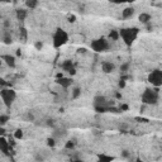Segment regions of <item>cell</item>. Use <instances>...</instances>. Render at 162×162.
<instances>
[{"label": "cell", "instance_id": "6da1fadb", "mask_svg": "<svg viewBox=\"0 0 162 162\" xmlns=\"http://www.w3.org/2000/svg\"><path fill=\"white\" fill-rule=\"evenodd\" d=\"M160 100V89L156 88L155 90L146 89V91L142 94V103L146 105H155Z\"/></svg>", "mask_w": 162, "mask_h": 162}, {"label": "cell", "instance_id": "7a4b0ae2", "mask_svg": "<svg viewBox=\"0 0 162 162\" xmlns=\"http://www.w3.org/2000/svg\"><path fill=\"white\" fill-rule=\"evenodd\" d=\"M138 33H139L138 28H124V29L119 31V37L123 38V41L127 46H132L133 42L137 39Z\"/></svg>", "mask_w": 162, "mask_h": 162}, {"label": "cell", "instance_id": "3957f363", "mask_svg": "<svg viewBox=\"0 0 162 162\" xmlns=\"http://www.w3.org/2000/svg\"><path fill=\"white\" fill-rule=\"evenodd\" d=\"M67 42H69V34L63 29L58 28L53 34V46L56 48H60V47H62L63 45L67 43Z\"/></svg>", "mask_w": 162, "mask_h": 162}, {"label": "cell", "instance_id": "277c9868", "mask_svg": "<svg viewBox=\"0 0 162 162\" xmlns=\"http://www.w3.org/2000/svg\"><path fill=\"white\" fill-rule=\"evenodd\" d=\"M0 96H1L4 104H5V107L10 108L12 104L14 103V100H15V98H17V94L13 89H1L0 90Z\"/></svg>", "mask_w": 162, "mask_h": 162}, {"label": "cell", "instance_id": "5b68a950", "mask_svg": "<svg viewBox=\"0 0 162 162\" xmlns=\"http://www.w3.org/2000/svg\"><path fill=\"white\" fill-rule=\"evenodd\" d=\"M90 46H91L93 51L98 52V53H100V52H105L109 50V43H108V41L104 39V38H99V39L93 41Z\"/></svg>", "mask_w": 162, "mask_h": 162}, {"label": "cell", "instance_id": "8992f818", "mask_svg": "<svg viewBox=\"0 0 162 162\" xmlns=\"http://www.w3.org/2000/svg\"><path fill=\"white\" fill-rule=\"evenodd\" d=\"M148 81L156 88H160L162 85V71L161 70H153L152 72L148 75Z\"/></svg>", "mask_w": 162, "mask_h": 162}, {"label": "cell", "instance_id": "52a82bcc", "mask_svg": "<svg viewBox=\"0 0 162 162\" xmlns=\"http://www.w3.org/2000/svg\"><path fill=\"white\" fill-rule=\"evenodd\" d=\"M94 107H100V108H107L108 110H110V108L108 107V99L105 96H100V95H98V96L94 98Z\"/></svg>", "mask_w": 162, "mask_h": 162}, {"label": "cell", "instance_id": "ba28073f", "mask_svg": "<svg viewBox=\"0 0 162 162\" xmlns=\"http://www.w3.org/2000/svg\"><path fill=\"white\" fill-rule=\"evenodd\" d=\"M9 148H10V144H9V142H8L4 137L0 136V151H1L5 156H8V155H9Z\"/></svg>", "mask_w": 162, "mask_h": 162}, {"label": "cell", "instance_id": "9c48e42d", "mask_svg": "<svg viewBox=\"0 0 162 162\" xmlns=\"http://www.w3.org/2000/svg\"><path fill=\"white\" fill-rule=\"evenodd\" d=\"M62 70H65V71H67V72L70 74V75H75L76 74V69H75V66L72 65V62H71L70 60H67V61H65V62L62 63Z\"/></svg>", "mask_w": 162, "mask_h": 162}, {"label": "cell", "instance_id": "30bf717a", "mask_svg": "<svg viewBox=\"0 0 162 162\" xmlns=\"http://www.w3.org/2000/svg\"><path fill=\"white\" fill-rule=\"evenodd\" d=\"M1 60L9 66V67H12V69L15 67V57H14V56L4 55V56H1Z\"/></svg>", "mask_w": 162, "mask_h": 162}, {"label": "cell", "instance_id": "8fae6325", "mask_svg": "<svg viewBox=\"0 0 162 162\" xmlns=\"http://www.w3.org/2000/svg\"><path fill=\"white\" fill-rule=\"evenodd\" d=\"M114 69H115V66H114V63H112V62H108V61H105V62L101 63V70H103V72H105V74L113 72Z\"/></svg>", "mask_w": 162, "mask_h": 162}, {"label": "cell", "instance_id": "7c38bea8", "mask_svg": "<svg viewBox=\"0 0 162 162\" xmlns=\"http://www.w3.org/2000/svg\"><path fill=\"white\" fill-rule=\"evenodd\" d=\"M57 84L61 85V86L65 88V89H67L69 86H71L72 80L69 79V77H60V79H57Z\"/></svg>", "mask_w": 162, "mask_h": 162}, {"label": "cell", "instance_id": "4fadbf2b", "mask_svg": "<svg viewBox=\"0 0 162 162\" xmlns=\"http://www.w3.org/2000/svg\"><path fill=\"white\" fill-rule=\"evenodd\" d=\"M133 14H134V8L128 7V8H126L124 10H123L122 17H123V19H129V18L133 17Z\"/></svg>", "mask_w": 162, "mask_h": 162}, {"label": "cell", "instance_id": "5bb4252c", "mask_svg": "<svg viewBox=\"0 0 162 162\" xmlns=\"http://www.w3.org/2000/svg\"><path fill=\"white\" fill-rule=\"evenodd\" d=\"M15 14H17L18 20H20V22H23L27 18V10H26V9H17Z\"/></svg>", "mask_w": 162, "mask_h": 162}, {"label": "cell", "instance_id": "9a60e30c", "mask_svg": "<svg viewBox=\"0 0 162 162\" xmlns=\"http://www.w3.org/2000/svg\"><path fill=\"white\" fill-rule=\"evenodd\" d=\"M150 20H151V15H150V14L142 13L141 15H139V22L143 23V24H147V23H150Z\"/></svg>", "mask_w": 162, "mask_h": 162}, {"label": "cell", "instance_id": "2e32d148", "mask_svg": "<svg viewBox=\"0 0 162 162\" xmlns=\"http://www.w3.org/2000/svg\"><path fill=\"white\" fill-rule=\"evenodd\" d=\"M26 7L28 9H36L38 7V0H26Z\"/></svg>", "mask_w": 162, "mask_h": 162}, {"label": "cell", "instance_id": "e0dca14e", "mask_svg": "<svg viewBox=\"0 0 162 162\" xmlns=\"http://www.w3.org/2000/svg\"><path fill=\"white\" fill-rule=\"evenodd\" d=\"M109 38L113 39V41H117L119 38V32L118 31H112L110 33H109Z\"/></svg>", "mask_w": 162, "mask_h": 162}, {"label": "cell", "instance_id": "ac0fdd59", "mask_svg": "<svg viewBox=\"0 0 162 162\" xmlns=\"http://www.w3.org/2000/svg\"><path fill=\"white\" fill-rule=\"evenodd\" d=\"M80 95H81V90H80V88H75V89L72 90V99H77V98H80Z\"/></svg>", "mask_w": 162, "mask_h": 162}, {"label": "cell", "instance_id": "d6986e66", "mask_svg": "<svg viewBox=\"0 0 162 162\" xmlns=\"http://www.w3.org/2000/svg\"><path fill=\"white\" fill-rule=\"evenodd\" d=\"M129 66H131V65H129V62H126V63H123V65L120 66V72H122V74H126L127 71L129 70Z\"/></svg>", "mask_w": 162, "mask_h": 162}, {"label": "cell", "instance_id": "ffe728a7", "mask_svg": "<svg viewBox=\"0 0 162 162\" xmlns=\"http://www.w3.org/2000/svg\"><path fill=\"white\" fill-rule=\"evenodd\" d=\"M9 120V117L8 115H0V126H5Z\"/></svg>", "mask_w": 162, "mask_h": 162}, {"label": "cell", "instance_id": "44dd1931", "mask_svg": "<svg viewBox=\"0 0 162 162\" xmlns=\"http://www.w3.org/2000/svg\"><path fill=\"white\" fill-rule=\"evenodd\" d=\"M14 137H15L17 139H22V138H23V131L22 129H17L15 133H14Z\"/></svg>", "mask_w": 162, "mask_h": 162}, {"label": "cell", "instance_id": "7402d4cb", "mask_svg": "<svg viewBox=\"0 0 162 162\" xmlns=\"http://www.w3.org/2000/svg\"><path fill=\"white\" fill-rule=\"evenodd\" d=\"M20 38L23 41L27 39V29L26 28H20Z\"/></svg>", "mask_w": 162, "mask_h": 162}, {"label": "cell", "instance_id": "603a6c76", "mask_svg": "<svg viewBox=\"0 0 162 162\" xmlns=\"http://www.w3.org/2000/svg\"><path fill=\"white\" fill-rule=\"evenodd\" d=\"M12 42H13V41H12V37H10V36H9L8 33H7L5 37H4V43H5V45H10Z\"/></svg>", "mask_w": 162, "mask_h": 162}, {"label": "cell", "instance_id": "cb8c5ba5", "mask_svg": "<svg viewBox=\"0 0 162 162\" xmlns=\"http://www.w3.org/2000/svg\"><path fill=\"white\" fill-rule=\"evenodd\" d=\"M99 158L101 160V161H112L113 157H110V156H105V155H101V156H99Z\"/></svg>", "mask_w": 162, "mask_h": 162}, {"label": "cell", "instance_id": "d4e9b609", "mask_svg": "<svg viewBox=\"0 0 162 162\" xmlns=\"http://www.w3.org/2000/svg\"><path fill=\"white\" fill-rule=\"evenodd\" d=\"M55 144H56V142H55L53 138H48V139H47V146H50V147H55Z\"/></svg>", "mask_w": 162, "mask_h": 162}, {"label": "cell", "instance_id": "484cf974", "mask_svg": "<svg viewBox=\"0 0 162 162\" xmlns=\"http://www.w3.org/2000/svg\"><path fill=\"white\" fill-rule=\"evenodd\" d=\"M74 147H75L74 142H67V143H66V148H67V150H72Z\"/></svg>", "mask_w": 162, "mask_h": 162}, {"label": "cell", "instance_id": "4316f807", "mask_svg": "<svg viewBox=\"0 0 162 162\" xmlns=\"http://www.w3.org/2000/svg\"><path fill=\"white\" fill-rule=\"evenodd\" d=\"M7 85H8V82H7V81L4 80V79H1V77H0V86H1V88H4V86H7Z\"/></svg>", "mask_w": 162, "mask_h": 162}, {"label": "cell", "instance_id": "83f0119b", "mask_svg": "<svg viewBox=\"0 0 162 162\" xmlns=\"http://www.w3.org/2000/svg\"><path fill=\"white\" fill-rule=\"evenodd\" d=\"M124 86H126V81H124V79H122L119 81V88H124Z\"/></svg>", "mask_w": 162, "mask_h": 162}, {"label": "cell", "instance_id": "f1b7e54d", "mask_svg": "<svg viewBox=\"0 0 162 162\" xmlns=\"http://www.w3.org/2000/svg\"><path fill=\"white\" fill-rule=\"evenodd\" d=\"M42 47H43V45H42V42H37V43H36V48H37V50H41Z\"/></svg>", "mask_w": 162, "mask_h": 162}, {"label": "cell", "instance_id": "f546056e", "mask_svg": "<svg viewBox=\"0 0 162 162\" xmlns=\"http://www.w3.org/2000/svg\"><path fill=\"white\" fill-rule=\"evenodd\" d=\"M4 132H5V129L3 128V126H0V136H3V134H4Z\"/></svg>", "mask_w": 162, "mask_h": 162}, {"label": "cell", "instance_id": "4dcf8cb0", "mask_svg": "<svg viewBox=\"0 0 162 162\" xmlns=\"http://www.w3.org/2000/svg\"><path fill=\"white\" fill-rule=\"evenodd\" d=\"M69 19H70V22H71V23H74V22H75V15H71Z\"/></svg>", "mask_w": 162, "mask_h": 162}, {"label": "cell", "instance_id": "1f68e13d", "mask_svg": "<svg viewBox=\"0 0 162 162\" xmlns=\"http://www.w3.org/2000/svg\"><path fill=\"white\" fill-rule=\"evenodd\" d=\"M123 156H124V157H128V156H129V153H128V151H124V152H123Z\"/></svg>", "mask_w": 162, "mask_h": 162}, {"label": "cell", "instance_id": "d6a6232c", "mask_svg": "<svg viewBox=\"0 0 162 162\" xmlns=\"http://www.w3.org/2000/svg\"><path fill=\"white\" fill-rule=\"evenodd\" d=\"M0 1H3V3H9L10 0H0Z\"/></svg>", "mask_w": 162, "mask_h": 162}, {"label": "cell", "instance_id": "836d02e7", "mask_svg": "<svg viewBox=\"0 0 162 162\" xmlns=\"http://www.w3.org/2000/svg\"><path fill=\"white\" fill-rule=\"evenodd\" d=\"M13 3H18V0H13Z\"/></svg>", "mask_w": 162, "mask_h": 162}, {"label": "cell", "instance_id": "e575fe53", "mask_svg": "<svg viewBox=\"0 0 162 162\" xmlns=\"http://www.w3.org/2000/svg\"><path fill=\"white\" fill-rule=\"evenodd\" d=\"M0 66H1V61H0Z\"/></svg>", "mask_w": 162, "mask_h": 162}]
</instances>
